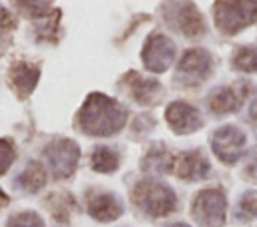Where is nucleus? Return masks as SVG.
<instances>
[{
  "label": "nucleus",
  "mask_w": 257,
  "mask_h": 227,
  "mask_svg": "<svg viewBox=\"0 0 257 227\" xmlns=\"http://www.w3.org/2000/svg\"><path fill=\"white\" fill-rule=\"evenodd\" d=\"M6 203H8V197H6V195L0 191V207H2V205H6Z\"/></svg>",
  "instance_id": "25"
},
{
  "label": "nucleus",
  "mask_w": 257,
  "mask_h": 227,
  "mask_svg": "<svg viewBox=\"0 0 257 227\" xmlns=\"http://www.w3.org/2000/svg\"><path fill=\"white\" fill-rule=\"evenodd\" d=\"M16 4L28 16H42L48 10L50 0H16Z\"/></svg>",
  "instance_id": "22"
},
{
  "label": "nucleus",
  "mask_w": 257,
  "mask_h": 227,
  "mask_svg": "<svg viewBox=\"0 0 257 227\" xmlns=\"http://www.w3.org/2000/svg\"><path fill=\"white\" fill-rule=\"evenodd\" d=\"M163 18L169 24V28L189 38H197L205 32L203 16L197 10V6L189 0H169L163 6Z\"/></svg>",
  "instance_id": "5"
},
{
  "label": "nucleus",
  "mask_w": 257,
  "mask_h": 227,
  "mask_svg": "<svg viewBox=\"0 0 257 227\" xmlns=\"http://www.w3.org/2000/svg\"><path fill=\"white\" fill-rule=\"evenodd\" d=\"M12 163H14V147L12 143L0 139V175L6 173Z\"/></svg>",
  "instance_id": "23"
},
{
  "label": "nucleus",
  "mask_w": 257,
  "mask_h": 227,
  "mask_svg": "<svg viewBox=\"0 0 257 227\" xmlns=\"http://www.w3.org/2000/svg\"><path fill=\"white\" fill-rule=\"evenodd\" d=\"M233 66L241 72H255L257 70V48L255 46H241L233 52Z\"/></svg>",
  "instance_id": "19"
},
{
  "label": "nucleus",
  "mask_w": 257,
  "mask_h": 227,
  "mask_svg": "<svg viewBox=\"0 0 257 227\" xmlns=\"http://www.w3.org/2000/svg\"><path fill=\"white\" fill-rule=\"evenodd\" d=\"M243 173H245V177H247V179L257 181V145L249 151V155H247V159H245Z\"/></svg>",
  "instance_id": "24"
},
{
  "label": "nucleus",
  "mask_w": 257,
  "mask_h": 227,
  "mask_svg": "<svg viewBox=\"0 0 257 227\" xmlns=\"http://www.w3.org/2000/svg\"><path fill=\"white\" fill-rule=\"evenodd\" d=\"M257 217V191H247L239 199L235 207V219L237 221H253Z\"/></svg>",
  "instance_id": "20"
},
{
  "label": "nucleus",
  "mask_w": 257,
  "mask_h": 227,
  "mask_svg": "<svg viewBox=\"0 0 257 227\" xmlns=\"http://www.w3.org/2000/svg\"><path fill=\"white\" fill-rule=\"evenodd\" d=\"M165 119H167L169 127L177 135H189V133H195V131H199L203 127L201 112L195 106H191L189 102H183V100L171 102L167 106Z\"/></svg>",
  "instance_id": "10"
},
{
  "label": "nucleus",
  "mask_w": 257,
  "mask_h": 227,
  "mask_svg": "<svg viewBox=\"0 0 257 227\" xmlns=\"http://www.w3.org/2000/svg\"><path fill=\"white\" fill-rule=\"evenodd\" d=\"M44 159L54 179H66L74 173L78 165L80 149L70 139H56L44 149Z\"/></svg>",
  "instance_id": "6"
},
{
  "label": "nucleus",
  "mask_w": 257,
  "mask_h": 227,
  "mask_svg": "<svg viewBox=\"0 0 257 227\" xmlns=\"http://www.w3.org/2000/svg\"><path fill=\"white\" fill-rule=\"evenodd\" d=\"M118 153L110 147H96L92 151V157H90V167L96 171V173H112L118 169Z\"/></svg>",
  "instance_id": "18"
},
{
  "label": "nucleus",
  "mask_w": 257,
  "mask_h": 227,
  "mask_svg": "<svg viewBox=\"0 0 257 227\" xmlns=\"http://www.w3.org/2000/svg\"><path fill=\"white\" fill-rule=\"evenodd\" d=\"M44 183H46V173H44V169L38 163H30L14 179V185L20 191H26V193H36L40 187H44Z\"/></svg>",
  "instance_id": "17"
},
{
  "label": "nucleus",
  "mask_w": 257,
  "mask_h": 227,
  "mask_svg": "<svg viewBox=\"0 0 257 227\" xmlns=\"http://www.w3.org/2000/svg\"><path fill=\"white\" fill-rule=\"evenodd\" d=\"M193 221L199 227H223L227 215V197L219 187L203 189L191 205Z\"/></svg>",
  "instance_id": "4"
},
{
  "label": "nucleus",
  "mask_w": 257,
  "mask_h": 227,
  "mask_svg": "<svg viewBox=\"0 0 257 227\" xmlns=\"http://www.w3.org/2000/svg\"><path fill=\"white\" fill-rule=\"evenodd\" d=\"M143 171L147 173H171L175 167V157L169 153V149L165 145H153L147 155L141 161Z\"/></svg>",
  "instance_id": "16"
},
{
  "label": "nucleus",
  "mask_w": 257,
  "mask_h": 227,
  "mask_svg": "<svg viewBox=\"0 0 257 227\" xmlns=\"http://www.w3.org/2000/svg\"><path fill=\"white\" fill-rule=\"evenodd\" d=\"M38 76H40L38 66L28 64V62H16L10 68V82H12L14 90L20 96H28L34 90V86L38 82Z\"/></svg>",
  "instance_id": "15"
},
{
  "label": "nucleus",
  "mask_w": 257,
  "mask_h": 227,
  "mask_svg": "<svg viewBox=\"0 0 257 227\" xmlns=\"http://www.w3.org/2000/svg\"><path fill=\"white\" fill-rule=\"evenodd\" d=\"M167 227H191V225H187V223H171Z\"/></svg>",
  "instance_id": "26"
},
{
  "label": "nucleus",
  "mask_w": 257,
  "mask_h": 227,
  "mask_svg": "<svg viewBox=\"0 0 257 227\" xmlns=\"http://www.w3.org/2000/svg\"><path fill=\"white\" fill-rule=\"evenodd\" d=\"M245 96L247 92L243 86H219L211 92L207 104L215 115H229L243 106Z\"/></svg>",
  "instance_id": "13"
},
{
  "label": "nucleus",
  "mask_w": 257,
  "mask_h": 227,
  "mask_svg": "<svg viewBox=\"0 0 257 227\" xmlns=\"http://www.w3.org/2000/svg\"><path fill=\"white\" fill-rule=\"evenodd\" d=\"M126 123V110L114 98L92 92L78 110V127L90 137H110L116 135Z\"/></svg>",
  "instance_id": "1"
},
{
  "label": "nucleus",
  "mask_w": 257,
  "mask_h": 227,
  "mask_svg": "<svg viewBox=\"0 0 257 227\" xmlns=\"http://www.w3.org/2000/svg\"><path fill=\"white\" fill-rule=\"evenodd\" d=\"M213 18L223 34H237L257 20V0H217Z\"/></svg>",
  "instance_id": "3"
},
{
  "label": "nucleus",
  "mask_w": 257,
  "mask_h": 227,
  "mask_svg": "<svg viewBox=\"0 0 257 227\" xmlns=\"http://www.w3.org/2000/svg\"><path fill=\"white\" fill-rule=\"evenodd\" d=\"M175 44L169 36L161 34V32H153L149 34L145 48H143V64L147 70L151 72H165L173 60H175Z\"/></svg>",
  "instance_id": "8"
},
{
  "label": "nucleus",
  "mask_w": 257,
  "mask_h": 227,
  "mask_svg": "<svg viewBox=\"0 0 257 227\" xmlns=\"http://www.w3.org/2000/svg\"><path fill=\"white\" fill-rule=\"evenodd\" d=\"M126 82V90L128 94L139 102V104H155L161 94H163V86L155 80V78H145L139 72H128L124 76Z\"/></svg>",
  "instance_id": "14"
},
{
  "label": "nucleus",
  "mask_w": 257,
  "mask_h": 227,
  "mask_svg": "<svg viewBox=\"0 0 257 227\" xmlns=\"http://www.w3.org/2000/svg\"><path fill=\"white\" fill-rule=\"evenodd\" d=\"M245 133L233 125H225L219 127L213 137H211V149L215 153V157L225 163V165H235L241 157H243V149H245Z\"/></svg>",
  "instance_id": "7"
},
{
  "label": "nucleus",
  "mask_w": 257,
  "mask_h": 227,
  "mask_svg": "<svg viewBox=\"0 0 257 227\" xmlns=\"http://www.w3.org/2000/svg\"><path fill=\"white\" fill-rule=\"evenodd\" d=\"M86 211L92 219L108 223L122 215V203L116 195L108 191H90L86 197Z\"/></svg>",
  "instance_id": "11"
},
{
  "label": "nucleus",
  "mask_w": 257,
  "mask_h": 227,
  "mask_svg": "<svg viewBox=\"0 0 257 227\" xmlns=\"http://www.w3.org/2000/svg\"><path fill=\"white\" fill-rule=\"evenodd\" d=\"M175 175L183 181L195 183V181H203L209 177L211 165L207 161V157L201 151H185L175 159V167H173Z\"/></svg>",
  "instance_id": "12"
},
{
  "label": "nucleus",
  "mask_w": 257,
  "mask_h": 227,
  "mask_svg": "<svg viewBox=\"0 0 257 227\" xmlns=\"http://www.w3.org/2000/svg\"><path fill=\"white\" fill-rule=\"evenodd\" d=\"M133 203L149 217H165L177 209L175 191L157 179H141L133 187Z\"/></svg>",
  "instance_id": "2"
},
{
  "label": "nucleus",
  "mask_w": 257,
  "mask_h": 227,
  "mask_svg": "<svg viewBox=\"0 0 257 227\" xmlns=\"http://www.w3.org/2000/svg\"><path fill=\"white\" fill-rule=\"evenodd\" d=\"M6 227H44V221L32 211H22V213H14L8 219Z\"/></svg>",
  "instance_id": "21"
},
{
  "label": "nucleus",
  "mask_w": 257,
  "mask_h": 227,
  "mask_svg": "<svg viewBox=\"0 0 257 227\" xmlns=\"http://www.w3.org/2000/svg\"><path fill=\"white\" fill-rule=\"evenodd\" d=\"M213 60L211 54L203 48H191L183 54V58L177 64V78L183 84H201L209 72H211Z\"/></svg>",
  "instance_id": "9"
}]
</instances>
